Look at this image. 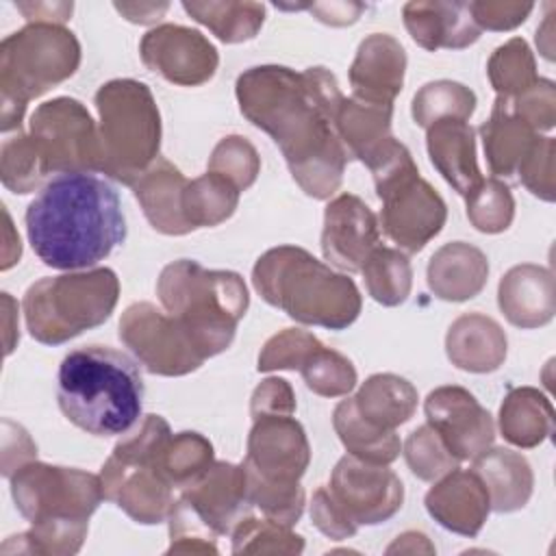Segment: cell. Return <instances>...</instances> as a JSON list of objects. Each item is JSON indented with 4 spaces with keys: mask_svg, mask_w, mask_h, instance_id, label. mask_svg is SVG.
Listing matches in <instances>:
<instances>
[{
    "mask_svg": "<svg viewBox=\"0 0 556 556\" xmlns=\"http://www.w3.org/2000/svg\"><path fill=\"white\" fill-rule=\"evenodd\" d=\"M241 113L280 148L293 180L311 198H330L350 154L334 130L345 98L326 67L293 72L282 65L250 67L237 78Z\"/></svg>",
    "mask_w": 556,
    "mask_h": 556,
    "instance_id": "1",
    "label": "cell"
},
{
    "mask_svg": "<svg viewBox=\"0 0 556 556\" xmlns=\"http://www.w3.org/2000/svg\"><path fill=\"white\" fill-rule=\"evenodd\" d=\"M24 222L33 252L52 269H89L126 239L115 187L91 172L52 176L28 204Z\"/></svg>",
    "mask_w": 556,
    "mask_h": 556,
    "instance_id": "2",
    "label": "cell"
},
{
    "mask_svg": "<svg viewBox=\"0 0 556 556\" xmlns=\"http://www.w3.org/2000/svg\"><path fill=\"white\" fill-rule=\"evenodd\" d=\"M59 408L93 437H122L139 421L143 380L132 358L106 345H83L59 365Z\"/></svg>",
    "mask_w": 556,
    "mask_h": 556,
    "instance_id": "3",
    "label": "cell"
},
{
    "mask_svg": "<svg viewBox=\"0 0 556 556\" xmlns=\"http://www.w3.org/2000/svg\"><path fill=\"white\" fill-rule=\"evenodd\" d=\"M15 508L33 523L17 534L33 554H76L89 517L104 500L100 476L28 460L11 473Z\"/></svg>",
    "mask_w": 556,
    "mask_h": 556,
    "instance_id": "4",
    "label": "cell"
},
{
    "mask_svg": "<svg viewBox=\"0 0 556 556\" xmlns=\"http://www.w3.org/2000/svg\"><path fill=\"white\" fill-rule=\"evenodd\" d=\"M252 285L267 304L306 326L343 330L361 313L354 280L298 245H278L258 256Z\"/></svg>",
    "mask_w": 556,
    "mask_h": 556,
    "instance_id": "5",
    "label": "cell"
},
{
    "mask_svg": "<svg viewBox=\"0 0 556 556\" xmlns=\"http://www.w3.org/2000/svg\"><path fill=\"white\" fill-rule=\"evenodd\" d=\"M156 293L165 313L180 324L204 361L230 348L237 324L250 304L239 274L206 269L191 258L165 265Z\"/></svg>",
    "mask_w": 556,
    "mask_h": 556,
    "instance_id": "6",
    "label": "cell"
},
{
    "mask_svg": "<svg viewBox=\"0 0 556 556\" xmlns=\"http://www.w3.org/2000/svg\"><path fill=\"white\" fill-rule=\"evenodd\" d=\"M80 63V46L61 24H28L0 46L2 130H20L26 104L70 78Z\"/></svg>",
    "mask_w": 556,
    "mask_h": 556,
    "instance_id": "7",
    "label": "cell"
},
{
    "mask_svg": "<svg viewBox=\"0 0 556 556\" xmlns=\"http://www.w3.org/2000/svg\"><path fill=\"white\" fill-rule=\"evenodd\" d=\"M119 295L113 269L98 267L33 282L24 293V319L30 337L43 345H61L104 324Z\"/></svg>",
    "mask_w": 556,
    "mask_h": 556,
    "instance_id": "8",
    "label": "cell"
},
{
    "mask_svg": "<svg viewBox=\"0 0 556 556\" xmlns=\"http://www.w3.org/2000/svg\"><path fill=\"white\" fill-rule=\"evenodd\" d=\"M169 439V424L161 415H148L137 432L115 445L102 467L104 500L139 523H159L174 506V486L163 467Z\"/></svg>",
    "mask_w": 556,
    "mask_h": 556,
    "instance_id": "9",
    "label": "cell"
},
{
    "mask_svg": "<svg viewBox=\"0 0 556 556\" xmlns=\"http://www.w3.org/2000/svg\"><path fill=\"white\" fill-rule=\"evenodd\" d=\"M102 172L128 187L159 159L161 115L146 83L117 78L96 93Z\"/></svg>",
    "mask_w": 556,
    "mask_h": 556,
    "instance_id": "10",
    "label": "cell"
},
{
    "mask_svg": "<svg viewBox=\"0 0 556 556\" xmlns=\"http://www.w3.org/2000/svg\"><path fill=\"white\" fill-rule=\"evenodd\" d=\"M374 182L382 200V232L408 254L424 250L441 232L447 208L443 198L419 178L413 156H402L376 172Z\"/></svg>",
    "mask_w": 556,
    "mask_h": 556,
    "instance_id": "11",
    "label": "cell"
},
{
    "mask_svg": "<svg viewBox=\"0 0 556 556\" xmlns=\"http://www.w3.org/2000/svg\"><path fill=\"white\" fill-rule=\"evenodd\" d=\"M30 137L48 174L102 172L100 135L89 111L74 98H54L30 115Z\"/></svg>",
    "mask_w": 556,
    "mask_h": 556,
    "instance_id": "12",
    "label": "cell"
},
{
    "mask_svg": "<svg viewBox=\"0 0 556 556\" xmlns=\"http://www.w3.org/2000/svg\"><path fill=\"white\" fill-rule=\"evenodd\" d=\"M119 339L150 374L185 376L204 363L180 324L150 302H137L124 311Z\"/></svg>",
    "mask_w": 556,
    "mask_h": 556,
    "instance_id": "13",
    "label": "cell"
},
{
    "mask_svg": "<svg viewBox=\"0 0 556 556\" xmlns=\"http://www.w3.org/2000/svg\"><path fill=\"white\" fill-rule=\"evenodd\" d=\"M248 437L243 460L245 478L276 486H298L304 476L311 447L300 421L293 415H258Z\"/></svg>",
    "mask_w": 556,
    "mask_h": 556,
    "instance_id": "14",
    "label": "cell"
},
{
    "mask_svg": "<svg viewBox=\"0 0 556 556\" xmlns=\"http://www.w3.org/2000/svg\"><path fill=\"white\" fill-rule=\"evenodd\" d=\"M339 510L354 526H376L391 519L404 502L402 480L387 467L345 454L326 486Z\"/></svg>",
    "mask_w": 556,
    "mask_h": 556,
    "instance_id": "15",
    "label": "cell"
},
{
    "mask_svg": "<svg viewBox=\"0 0 556 556\" xmlns=\"http://www.w3.org/2000/svg\"><path fill=\"white\" fill-rule=\"evenodd\" d=\"M428 426L456 460H473L491 447L493 417L463 387H439L424 402Z\"/></svg>",
    "mask_w": 556,
    "mask_h": 556,
    "instance_id": "16",
    "label": "cell"
},
{
    "mask_svg": "<svg viewBox=\"0 0 556 556\" xmlns=\"http://www.w3.org/2000/svg\"><path fill=\"white\" fill-rule=\"evenodd\" d=\"M139 52L152 72L182 87L206 83L219 63L215 46L200 30L178 24H163L148 30Z\"/></svg>",
    "mask_w": 556,
    "mask_h": 556,
    "instance_id": "17",
    "label": "cell"
},
{
    "mask_svg": "<svg viewBox=\"0 0 556 556\" xmlns=\"http://www.w3.org/2000/svg\"><path fill=\"white\" fill-rule=\"evenodd\" d=\"M378 245V219L361 198L341 193L326 206L321 252L330 265L356 274Z\"/></svg>",
    "mask_w": 556,
    "mask_h": 556,
    "instance_id": "18",
    "label": "cell"
},
{
    "mask_svg": "<svg viewBox=\"0 0 556 556\" xmlns=\"http://www.w3.org/2000/svg\"><path fill=\"white\" fill-rule=\"evenodd\" d=\"M180 500L219 536L250 515V497L243 465L213 463L193 484L182 489Z\"/></svg>",
    "mask_w": 556,
    "mask_h": 556,
    "instance_id": "19",
    "label": "cell"
},
{
    "mask_svg": "<svg viewBox=\"0 0 556 556\" xmlns=\"http://www.w3.org/2000/svg\"><path fill=\"white\" fill-rule=\"evenodd\" d=\"M406 54L397 39L374 33L361 41L356 59L350 67V83L356 100L378 106H393L402 91Z\"/></svg>",
    "mask_w": 556,
    "mask_h": 556,
    "instance_id": "20",
    "label": "cell"
},
{
    "mask_svg": "<svg viewBox=\"0 0 556 556\" xmlns=\"http://www.w3.org/2000/svg\"><path fill=\"white\" fill-rule=\"evenodd\" d=\"M426 508L445 530L476 536L486 521L491 500L484 482L473 469L467 471L454 467L426 493Z\"/></svg>",
    "mask_w": 556,
    "mask_h": 556,
    "instance_id": "21",
    "label": "cell"
},
{
    "mask_svg": "<svg viewBox=\"0 0 556 556\" xmlns=\"http://www.w3.org/2000/svg\"><path fill=\"white\" fill-rule=\"evenodd\" d=\"M404 26L424 50H463L478 41L467 2H408L404 4Z\"/></svg>",
    "mask_w": 556,
    "mask_h": 556,
    "instance_id": "22",
    "label": "cell"
},
{
    "mask_svg": "<svg viewBox=\"0 0 556 556\" xmlns=\"http://www.w3.org/2000/svg\"><path fill=\"white\" fill-rule=\"evenodd\" d=\"M426 146L432 165L460 195H469L484 178L476 163V137L467 119L443 117L428 126Z\"/></svg>",
    "mask_w": 556,
    "mask_h": 556,
    "instance_id": "23",
    "label": "cell"
},
{
    "mask_svg": "<svg viewBox=\"0 0 556 556\" xmlns=\"http://www.w3.org/2000/svg\"><path fill=\"white\" fill-rule=\"evenodd\" d=\"M497 302L517 328H539L554 317V276L539 265H517L500 280Z\"/></svg>",
    "mask_w": 556,
    "mask_h": 556,
    "instance_id": "24",
    "label": "cell"
},
{
    "mask_svg": "<svg viewBox=\"0 0 556 556\" xmlns=\"http://www.w3.org/2000/svg\"><path fill=\"white\" fill-rule=\"evenodd\" d=\"M187 178L167 159H156L132 185L148 222L163 235L191 232L182 215V191Z\"/></svg>",
    "mask_w": 556,
    "mask_h": 556,
    "instance_id": "25",
    "label": "cell"
},
{
    "mask_svg": "<svg viewBox=\"0 0 556 556\" xmlns=\"http://www.w3.org/2000/svg\"><path fill=\"white\" fill-rule=\"evenodd\" d=\"M356 419L369 430L391 434L406 424L417 408V391L395 374H376L350 397Z\"/></svg>",
    "mask_w": 556,
    "mask_h": 556,
    "instance_id": "26",
    "label": "cell"
},
{
    "mask_svg": "<svg viewBox=\"0 0 556 556\" xmlns=\"http://www.w3.org/2000/svg\"><path fill=\"white\" fill-rule=\"evenodd\" d=\"M489 261L482 250L454 241L439 248L428 263L430 291L450 302H465L476 298L486 285Z\"/></svg>",
    "mask_w": 556,
    "mask_h": 556,
    "instance_id": "27",
    "label": "cell"
},
{
    "mask_svg": "<svg viewBox=\"0 0 556 556\" xmlns=\"http://www.w3.org/2000/svg\"><path fill=\"white\" fill-rule=\"evenodd\" d=\"M445 350L458 369L486 374L495 371L506 358V334L491 317L469 313L450 326Z\"/></svg>",
    "mask_w": 556,
    "mask_h": 556,
    "instance_id": "28",
    "label": "cell"
},
{
    "mask_svg": "<svg viewBox=\"0 0 556 556\" xmlns=\"http://www.w3.org/2000/svg\"><path fill=\"white\" fill-rule=\"evenodd\" d=\"M480 132L489 169L495 176H513L539 139V132L515 113L510 98L502 96L495 98L491 117L482 124Z\"/></svg>",
    "mask_w": 556,
    "mask_h": 556,
    "instance_id": "29",
    "label": "cell"
},
{
    "mask_svg": "<svg viewBox=\"0 0 556 556\" xmlns=\"http://www.w3.org/2000/svg\"><path fill=\"white\" fill-rule=\"evenodd\" d=\"M393 106L367 104L356 98H343L334 113V130L350 159L369 165L391 141Z\"/></svg>",
    "mask_w": 556,
    "mask_h": 556,
    "instance_id": "30",
    "label": "cell"
},
{
    "mask_svg": "<svg viewBox=\"0 0 556 556\" xmlns=\"http://www.w3.org/2000/svg\"><path fill=\"white\" fill-rule=\"evenodd\" d=\"M473 471L484 482L491 508L495 513H513L523 508L532 495V469L528 460L513 450H484L473 458Z\"/></svg>",
    "mask_w": 556,
    "mask_h": 556,
    "instance_id": "31",
    "label": "cell"
},
{
    "mask_svg": "<svg viewBox=\"0 0 556 556\" xmlns=\"http://www.w3.org/2000/svg\"><path fill=\"white\" fill-rule=\"evenodd\" d=\"M502 437L517 447H534L554 432V408L532 387L513 389L500 408Z\"/></svg>",
    "mask_w": 556,
    "mask_h": 556,
    "instance_id": "32",
    "label": "cell"
},
{
    "mask_svg": "<svg viewBox=\"0 0 556 556\" xmlns=\"http://www.w3.org/2000/svg\"><path fill=\"white\" fill-rule=\"evenodd\" d=\"M239 189L215 172H206L200 178L187 180L182 191V215L191 230L217 226L226 222L237 204Z\"/></svg>",
    "mask_w": 556,
    "mask_h": 556,
    "instance_id": "33",
    "label": "cell"
},
{
    "mask_svg": "<svg viewBox=\"0 0 556 556\" xmlns=\"http://www.w3.org/2000/svg\"><path fill=\"white\" fill-rule=\"evenodd\" d=\"M182 9L204 24L224 43H241L261 30L265 7L261 2H182Z\"/></svg>",
    "mask_w": 556,
    "mask_h": 556,
    "instance_id": "34",
    "label": "cell"
},
{
    "mask_svg": "<svg viewBox=\"0 0 556 556\" xmlns=\"http://www.w3.org/2000/svg\"><path fill=\"white\" fill-rule=\"evenodd\" d=\"M361 274L365 276L367 293L382 306H397L410 293L413 269L400 250L378 245L365 261Z\"/></svg>",
    "mask_w": 556,
    "mask_h": 556,
    "instance_id": "35",
    "label": "cell"
},
{
    "mask_svg": "<svg viewBox=\"0 0 556 556\" xmlns=\"http://www.w3.org/2000/svg\"><path fill=\"white\" fill-rule=\"evenodd\" d=\"M332 424L334 430L341 439V443L345 445V450L367 463H376V465H389L400 456V437L395 432L391 434H382L376 430H369L367 426H363L348 400H341L332 413Z\"/></svg>",
    "mask_w": 556,
    "mask_h": 556,
    "instance_id": "36",
    "label": "cell"
},
{
    "mask_svg": "<svg viewBox=\"0 0 556 556\" xmlns=\"http://www.w3.org/2000/svg\"><path fill=\"white\" fill-rule=\"evenodd\" d=\"M295 369L304 376L311 391L324 397L348 395L356 384L354 365L339 352L319 343V339L304 352Z\"/></svg>",
    "mask_w": 556,
    "mask_h": 556,
    "instance_id": "37",
    "label": "cell"
},
{
    "mask_svg": "<svg viewBox=\"0 0 556 556\" xmlns=\"http://www.w3.org/2000/svg\"><path fill=\"white\" fill-rule=\"evenodd\" d=\"M486 72L491 85L502 98H517L539 80L534 56L521 37H513L504 46L495 48Z\"/></svg>",
    "mask_w": 556,
    "mask_h": 556,
    "instance_id": "38",
    "label": "cell"
},
{
    "mask_svg": "<svg viewBox=\"0 0 556 556\" xmlns=\"http://www.w3.org/2000/svg\"><path fill=\"white\" fill-rule=\"evenodd\" d=\"M476 109V93L454 80H434L424 85L413 98V117L428 128L437 119H469Z\"/></svg>",
    "mask_w": 556,
    "mask_h": 556,
    "instance_id": "39",
    "label": "cell"
},
{
    "mask_svg": "<svg viewBox=\"0 0 556 556\" xmlns=\"http://www.w3.org/2000/svg\"><path fill=\"white\" fill-rule=\"evenodd\" d=\"M2 185L13 193H30L48 176L46 163L30 135L17 130L15 137L4 139L0 150Z\"/></svg>",
    "mask_w": 556,
    "mask_h": 556,
    "instance_id": "40",
    "label": "cell"
},
{
    "mask_svg": "<svg viewBox=\"0 0 556 556\" xmlns=\"http://www.w3.org/2000/svg\"><path fill=\"white\" fill-rule=\"evenodd\" d=\"M213 463V445L198 432L172 434L163 456L165 476L180 491L193 484Z\"/></svg>",
    "mask_w": 556,
    "mask_h": 556,
    "instance_id": "41",
    "label": "cell"
},
{
    "mask_svg": "<svg viewBox=\"0 0 556 556\" xmlns=\"http://www.w3.org/2000/svg\"><path fill=\"white\" fill-rule=\"evenodd\" d=\"M304 549V541L300 534H293L289 526L278 523L274 519H254L243 517L232 528V552L235 554H263V552H285L300 554Z\"/></svg>",
    "mask_w": 556,
    "mask_h": 556,
    "instance_id": "42",
    "label": "cell"
},
{
    "mask_svg": "<svg viewBox=\"0 0 556 556\" xmlns=\"http://www.w3.org/2000/svg\"><path fill=\"white\" fill-rule=\"evenodd\" d=\"M467 217L480 232H502L510 226L515 215V200L510 189L497 178L482 180L467 198Z\"/></svg>",
    "mask_w": 556,
    "mask_h": 556,
    "instance_id": "43",
    "label": "cell"
},
{
    "mask_svg": "<svg viewBox=\"0 0 556 556\" xmlns=\"http://www.w3.org/2000/svg\"><path fill=\"white\" fill-rule=\"evenodd\" d=\"M258 169H261V161L254 146L239 135L224 137L215 146L208 161V172L224 176L239 191L248 189L256 180Z\"/></svg>",
    "mask_w": 556,
    "mask_h": 556,
    "instance_id": "44",
    "label": "cell"
},
{
    "mask_svg": "<svg viewBox=\"0 0 556 556\" xmlns=\"http://www.w3.org/2000/svg\"><path fill=\"white\" fill-rule=\"evenodd\" d=\"M404 456L410 471L421 480H437L458 467V460L445 450L443 441L428 424L408 434L404 443Z\"/></svg>",
    "mask_w": 556,
    "mask_h": 556,
    "instance_id": "45",
    "label": "cell"
},
{
    "mask_svg": "<svg viewBox=\"0 0 556 556\" xmlns=\"http://www.w3.org/2000/svg\"><path fill=\"white\" fill-rule=\"evenodd\" d=\"M554 150L552 137H539L517 169L528 191L547 202L554 200Z\"/></svg>",
    "mask_w": 556,
    "mask_h": 556,
    "instance_id": "46",
    "label": "cell"
},
{
    "mask_svg": "<svg viewBox=\"0 0 556 556\" xmlns=\"http://www.w3.org/2000/svg\"><path fill=\"white\" fill-rule=\"evenodd\" d=\"M510 104L515 113L530 124L536 132L549 130L556 119V91L554 83L539 78L536 85H532L528 91H523L517 98H510Z\"/></svg>",
    "mask_w": 556,
    "mask_h": 556,
    "instance_id": "47",
    "label": "cell"
},
{
    "mask_svg": "<svg viewBox=\"0 0 556 556\" xmlns=\"http://www.w3.org/2000/svg\"><path fill=\"white\" fill-rule=\"evenodd\" d=\"M476 26L482 30H510L526 22L534 4L526 2H467Z\"/></svg>",
    "mask_w": 556,
    "mask_h": 556,
    "instance_id": "48",
    "label": "cell"
},
{
    "mask_svg": "<svg viewBox=\"0 0 556 556\" xmlns=\"http://www.w3.org/2000/svg\"><path fill=\"white\" fill-rule=\"evenodd\" d=\"M311 519L313 523L330 539H348L354 536L358 526H354L334 504V500L330 497L326 486H319L313 495V504H311Z\"/></svg>",
    "mask_w": 556,
    "mask_h": 556,
    "instance_id": "49",
    "label": "cell"
},
{
    "mask_svg": "<svg viewBox=\"0 0 556 556\" xmlns=\"http://www.w3.org/2000/svg\"><path fill=\"white\" fill-rule=\"evenodd\" d=\"M293 410H295V397H293L291 384L287 380L267 378L256 387V391L252 395V406H250L252 417L274 415V413L293 415Z\"/></svg>",
    "mask_w": 556,
    "mask_h": 556,
    "instance_id": "50",
    "label": "cell"
},
{
    "mask_svg": "<svg viewBox=\"0 0 556 556\" xmlns=\"http://www.w3.org/2000/svg\"><path fill=\"white\" fill-rule=\"evenodd\" d=\"M306 9L311 13H315L317 20L324 22V24L345 26V24H354L358 20V15L365 11V4H358V2H313V4H306Z\"/></svg>",
    "mask_w": 556,
    "mask_h": 556,
    "instance_id": "51",
    "label": "cell"
},
{
    "mask_svg": "<svg viewBox=\"0 0 556 556\" xmlns=\"http://www.w3.org/2000/svg\"><path fill=\"white\" fill-rule=\"evenodd\" d=\"M30 24H61L72 15V2H56V4H39V2H20L15 4Z\"/></svg>",
    "mask_w": 556,
    "mask_h": 556,
    "instance_id": "52",
    "label": "cell"
},
{
    "mask_svg": "<svg viewBox=\"0 0 556 556\" xmlns=\"http://www.w3.org/2000/svg\"><path fill=\"white\" fill-rule=\"evenodd\" d=\"M128 22H135V24H152L156 22L165 11H167V2H161V4H154V2H115L113 4Z\"/></svg>",
    "mask_w": 556,
    "mask_h": 556,
    "instance_id": "53",
    "label": "cell"
}]
</instances>
